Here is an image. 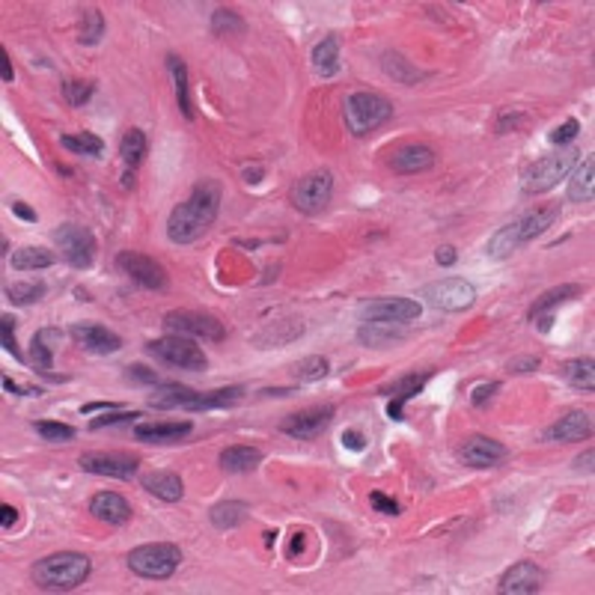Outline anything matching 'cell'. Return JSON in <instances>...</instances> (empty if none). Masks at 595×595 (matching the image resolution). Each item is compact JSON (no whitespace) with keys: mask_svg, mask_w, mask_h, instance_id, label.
<instances>
[{"mask_svg":"<svg viewBox=\"0 0 595 595\" xmlns=\"http://www.w3.org/2000/svg\"><path fill=\"white\" fill-rule=\"evenodd\" d=\"M221 200H224V191L217 182H200L197 187L191 191V197L185 202H179V206L170 211L167 217V239L173 244H191L197 241L202 233L209 230L211 224H215L217 211H221Z\"/></svg>","mask_w":595,"mask_h":595,"instance_id":"6da1fadb","label":"cell"},{"mask_svg":"<svg viewBox=\"0 0 595 595\" xmlns=\"http://www.w3.org/2000/svg\"><path fill=\"white\" fill-rule=\"evenodd\" d=\"M560 217V206H545V209H530L512 224L500 226L485 244V254L492 259H507L515 254L518 248H524L533 239H539L545 230H551L553 221Z\"/></svg>","mask_w":595,"mask_h":595,"instance_id":"7a4b0ae2","label":"cell"},{"mask_svg":"<svg viewBox=\"0 0 595 595\" xmlns=\"http://www.w3.org/2000/svg\"><path fill=\"white\" fill-rule=\"evenodd\" d=\"M93 572V562L89 557L78 551H60L51 553V557L39 560L34 566V581L42 590H75L80 586Z\"/></svg>","mask_w":595,"mask_h":595,"instance_id":"3957f363","label":"cell"},{"mask_svg":"<svg viewBox=\"0 0 595 595\" xmlns=\"http://www.w3.org/2000/svg\"><path fill=\"white\" fill-rule=\"evenodd\" d=\"M390 117H393V102L381 93H372V89L352 93L342 102V119H346V128L355 137H363L375 132V128H381Z\"/></svg>","mask_w":595,"mask_h":595,"instance_id":"277c9868","label":"cell"},{"mask_svg":"<svg viewBox=\"0 0 595 595\" xmlns=\"http://www.w3.org/2000/svg\"><path fill=\"white\" fill-rule=\"evenodd\" d=\"M179 562H182V551H179V545L170 542L141 545L128 553V568L146 581H167V577H173Z\"/></svg>","mask_w":595,"mask_h":595,"instance_id":"5b68a950","label":"cell"},{"mask_svg":"<svg viewBox=\"0 0 595 595\" xmlns=\"http://www.w3.org/2000/svg\"><path fill=\"white\" fill-rule=\"evenodd\" d=\"M581 152L577 149H560L553 155H545V158L533 161L524 176H521V191L524 194H545L551 191L553 185H560V179L568 176V170L577 164Z\"/></svg>","mask_w":595,"mask_h":595,"instance_id":"8992f818","label":"cell"},{"mask_svg":"<svg viewBox=\"0 0 595 595\" xmlns=\"http://www.w3.org/2000/svg\"><path fill=\"white\" fill-rule=\"evenodd\" d=\"M146 355H152L155 361H161L167 366H176V370H187V372H200V370H206V363H209V357L202 355L200 346H194V339L173 337V333L146 342Z\"/></svg>","mask_w":595,"mask_h":595,"instance_id":"52a82bcc","label":"cell"},{"mask_svg":"<svg viewBox=\"0 0 595 595\" xmlns=\"http://www.w3.org/2000/svg\"><path fill=\"white\" fill-rule=\"evenodd\" d=\"M420 298H426L429 307L444 309V313H464L477 304V289L464 277H444V280L426 283Z\"/></svg>","mask_w":595,"mask_h":595,"instance_id":"ba28073f","label":"cell"},{"mask_svg":"<svg viewBox=\"0 0 595 595\" xmlns=\"http://www.w3.org/2000/svg\"><path fill=\"white\" fill-rule=\"evenodd\" d=\"M164 331L173 337H187V339H211L221 342L226 337L224 322H217L209 313H194V309H173L164 316Z\"/></svg>","mask_w":595,"mask_h":595,"instance_id":"9c48e42d","label":"cell"},{"mask_svg":"<svg viewBox=\"0 0 595 595\" xmlns=\"http://www.w3.org/2000/svg\"><path fill=\"white\" fill-rule=\"evenodd\" d=\"M331 194H333V173L331 170H316V173H307L292 185L289 202L298 211H304V215H319L331 202Z\"/></svg>","mask_w":595,"mask_h":595,"instance_id":"30bf717a","label":"cell"},{"mask_svg":"<svg viewBox=\"0 0 595 595\" xmlns=\"http://www.w3.org/2000/svg\"><path fill=\"white\" fill-rule=\"evenodd\" d=\"M54 244L60 248L63 259L78 268V271H87L89 265H93L95 259V239L93 233L87 230V226H78V224H63L57 226V230L51 233Z\"/></svg>","mask_w":595,"mask_h":595,"instance_id":"8fae6325","label":"cell"},{"mask_svg":"<svg viewBox=\"0 0 595 595\" xmlns=\"http://www.w3.org/2000/svg\"><path fill=\"white\" fill-rule=\"evenodd\" d=\"M119 274H126L128 280H134L137 286L149 289V292H164L167 289V271L161 263H155L152 256L134 254V250H122L117 256Z\"/></svg>","mask_w":595,"mask_h":595,"instance_id":"7c38bea8","label":"cell"},{"mask_svg":"<svg viewBox=\"0 0 595 595\" xmlns=\"http://www.w3.org/2000/svg\"><path fill=\"white\" fill-rule=\"evenodd\" d=\"M137 455H128V453H104V450H95V453H84L80 455V468L87 470V474H95V477H113V479H132L137 474Z\"/></svg>","mask_w":595,"mask_h":595,"instance_id":"4fadbf2b","label":"cell"},{"mask_svg":"<svg viewBox=\"0 0 595 595\" xmlns=\"http://www.w3.org/2000/svg\"><path fill=\"white\" fill-rule=\"evenodd\" d=\"M423 307L411 298H378L361 307V316L366 322H393V324H408L420 319Z\"/></svg>","mask_w":595,"mask_h":595,"instance_id":"5bb4252c","label":"cell"},{"mask_svg":"<svg viewBox=\"0 0 595 595\" xmlns=\"http://www.w3.org/2000/svg\"><path fill=\"white\" fill-rule=\"evenodd\" d=\"M333 405H324V408H313V411H301V414H289L286 420L280 423V431L295 441H313L319 438L324 429L333 423Z\"/></svg>","mask_w":595,"mask_h":595,"instance_id":"9a60e30c","label":"cell"},{"mask_svg":"<svg viewBox=\"0 0 595 595\" xmlns=\"http://www.w3.org/2000/svg\"><path fill=\"white\" fill-rule=\"evenodd\" d=\"M69 337L75 339L78 346L84 348V352H93V355H117L122 348L119 333L108 331L99 322H78V324H72Z\"/></svg>","mask_w":595,"mask_h":595,"instance_id":"2e32d148","label":"cell"},{"mask_svg":"<svg viewBox=\"0 0 595 595\" xmlns=\"http://www.w3.org/2000/svg\"><path fill=\"white\" fill-rule=\"evenodd\" d=\"M63 342V331L60 328H42L34 333V339H30V366H34V372L45 375L48 381H66L63 375H54V355L57 348H60Z\"/></svg>","mask_w":595,"mask_h":595,"instance_id":"e0dca14e","label":"cell"},{"mask_svg":"<svg viewBox=\"0 0 595 595\" xmlns=\"http://www.w3.org/2000/svg\"><path fill=\"white\" fill-rule=\"evenodd\" d=\"M542 581H545V572L536 562L530 560H521L515 562L512 568L500 575V584H497V592L500 595H533L542 590Z\"/></svg>","mask_w":595,"mask_h":595,"instance_id":"ac0fdd59","label":"cell"},{"mask_svg":"<svg viewBox=\"0 0 595 595\" xmlns=\"http://www.w3.org/2000/svg\"><path fill=\"white\" fill-rule=\"evenodd\" d=\"M431 378V372H411V375H402V378H396L393 385L385 387L381 393L390 396V405H387V417L390 420H402L405 417V402L414 399L417 393H423V387H426V381Z\"/></svg>","mask_w":595,"mask_h":595,"instance_id":"d6986e66","label":"cell"},{"mask_svg":"<svg viewBox=\"0 0 595 595\" xmlns=\"http://www.w3.org/2000/svg\"><path fill=\"white\" fill-rule=\"evenodd\" d=\"M507 459V446L500 441H494V438H485V435H474L468 438L462 446V462L468 464V468H494V464H500Z\"/></svg>","mask_w":595,"mask_h":595,"instance_id":"ffe728a7","label":"cell"},{"mask_svg":"<svg viewBox=\"0 0 595 595\" xmlns=\"http://www.w3.org/2000/svg\"><path fill=\"white\" fill-rule=\"evenodd\" d=\"M431 164H435V149L426 143H405L390 155V170L402 176L423 173V170H429Z\"/></svg>","mask_w":595,"mask_h":595,"instance_id":"44dd1931","label":"cell"},{"mask_svg":"<svg viewBox=\"0 0 595 595\" xmlns=\"http://www.w3.org/2000/svg\"><path fill=\"white\" fill-rule=\"evenodd\" d=\"M89 515L95 521H102V524H111V527H122L128 524V518H132V507H128V500L117 492H99L89 500Z\"/></svg>","mask_w":595,"mask_h":595,"instance_id":"7402d4cb","label":"cell"},{"mask_svg":"<svg viewBox=\"0 0 595 595\" xmlns=\"http://www.w3.org/2000/svg\"><path fill=\"white\" fill-rule=\"evenodd\" d=\"M197 390L185 387V385H173V381H167V385H155L149 399H146V405L155 411H176V408H185L191 411L194 402H197Z\"/></svg>","mask_w":595,"mask_h":595,"instance_id":"603a6c76","label":"cell"},{"mask_svg":"<svg viewBox=\"0 0 595 595\" xmlns=\"http://www.w3.org/2000/svg\"><path fill=\"white\" fill-rule=\"evenodd\" d=\"M592 435V414L590 411H568L545 431L548 441H586Z\"/></svg>","mask_w":595,"mask_h":595,"instance_id":"cb8c5ba5","label":"cell"},{"mask_svg":"<svg viewBox=\"0 0 595 595\" xmlns=\"http://www.w3.org/2000/svg\"><path fill=\"white\" fill-rule=\"evenodd\" d=\"M191 423H134V438L146 444H170L179 441V438L191 435Z\"/></svg>","mask_w":595,"mask_h":595,"instance_id":"d4e9b609","label":"cell"},{"mask_svg":"<svg viewBox=\"0 0 595 595\" xmlns=\"http://www.w3.org/2000/svg\"><path fill=\"white\" fill-rule=\"evenodd\" d=\"M141 485L149 494L158 497V500H164V503L182 500V494H185L182 477L173 474V470H152V474H143L141 477Z\"/></svg>","mask_w":595,"mask_h":595,"instance_id":"484cf974","label":"cell"},{"mask_svg":"<svg viewBox=\"0 0 595 595\" xmlns=\"http://www.w3.org/2000/svg\"><path fill=\"white\" fill-rule=\"evenodd\" d=\"M357 339L370 348H387L393 342L405 339V328L393 322H363V328L357 331Z\"/></svg>","mask_w":595,"mask_h":595,"instance_id":"4316f807","label":"cell"},{"mask_svg":"<svg viewBox=\"0 0 595 595\" xmlns=\"http://www.w3.org/2000/svg\"><path fill=\"white\" fill-rule=\"evenodd\" d=\"M581 295H584V286H581V283H562V286H553V289L545 292L542 298H536V304L530 307L527 319L533 322L536 316L553 313V309H557L560 304H566V301H575V298H581Z\"/></svg>","mask_w":595,"mask_h":595,"instance_id":"83f0119b","label":"cell"},{"mask_svg":"<svg viewBox=\"0 0 595 595\" xmlns=\"http://www.w3.org/2000/svg\"><path fill=\"white\" fill-rule=\"evenodd\" d=\"M259 462H263V450H259V446L239 444V446H226L221 453V468L230 470V474H250V470L259 468Z\"/></svg>","mask_w":595,"mask_h":595,"instance_id":"f1b7e54d","label":"cell"},{"mask_svg":"<svg viewBox=\"0 0 595 595\" xmlns=\"http://www.w3.org/2000/svg\"><path fill=\"white\" fill-rule=\"evenodd\" d=\"M595 194V158L586 155L581 164L575 167L572 179H568V200L572 202H590Z\"/></svg>","mask_w":595,"mask_h":595,"instance_id":"f546056e","label":"cell"},{"mask_svg":"<svg viewBox=\"0 0 595 595\" xmlns=\"http://www.w3.org/2000/svg\"><path fill=\"white\" fill-rule=\"evenodd\" d=\"M381 66H385V72L390 78L399 80V84H405V87H417L423 78H429V72H420L411 60H405V57L396 54V51H387L385 57H381Z\"/></svg>","mask_w":595,"mask_h":595,"instance_id":"4dcf8cb0","label":"cell"},{"mask_svg":"<svg viewBox=\"0 0 595 595\" xmlns=\"http://www.w3.org/2000/svg\"><path fill=\"white\" fill-rule=\"evenodd\" d=\"M167 69L173 75V87H176V102L179 111H182L185 119H194V104H191V89H187V66L182 63V57L170 54L167 57Z\"/></svg>","mask_w":595,"mask_h":595,"instance_id":"1f68e13d","label":"cell"},{"mask_svg":"<svg viewBox=\"0 0 595 595\" xmlns=\"http://www.w3.org/2000/svg\"><path fill=\"white\" fill-rule=\"evenodd\" d=\"M313 69L322 78H333L339 72V39L328 36L313 48Z\"/></svg>","mask_w":595,"mask_h":595,"instance_id":"d6a6232c","label":"cell"},{"mask_svg":"<svg viewBox=\"0 0 595 595\" xmlns=\"http://www.w3.org/2000/svg\"><path fill=\"white\" fill-rule=\"evenodd\" d=\"M54 263H57V254L45 248H19L12 254L15 271H42V268H51Z\"/></svg>","mask_w":595,"mask_h":595,"instance_id":"836d02e7","label":"cell"},{"mask_svg":"<svg viewBox=\"0 0 595 595\" xmlns=\"http://www.w3.org/2000/svg\"><path fill=\"white\" fill-rule=\"evenodd\" d=\"M560 372H562V378H566L572 387L592 393V387H595V363H592V357H577V361L562 363Z\"/></svg>","mask_w":595,"mask_h":595,"instance_id":"e575fe53","label":"cell"},{"mask_svg":"<svg viewBox=\"0 0 595 595\" xmlns=\"http://www.w3.org/2000/svg\"><path fill=\"white\" fill-rule=\"evenodd\" d=\"M209 518L217 530H233L248 521V507H244L241 500H224L217 503V507H211Z\"/></svg>","mask_w":595,"mask_h":595,"instance_id":"d590c367","label":"cell"},{"mask_svg":"<svg viewBox=\"0 0 595 595\" xmlns=\"http://www.w3.org/2000/svg\"><path fill=\"white\" fill-rule=\"evenodd\" d=\"M146 152H149V141H146V134L141 132V128H128L119 141V155H122V161H126V167L134 170L146 158Z\"/></svg>","mask_w":595,"mask_h":595,"instance_id":"8d00e7d4","label":"cell"},{"mask_svg":"<svg viewBox=\"0 0 595 595\" xmlns=\"http://www.w3.org/2000/svg\"><path fill=\"white\" fill-rule=\"evenodd\" d=\"M244 396V387H221L211 390V393H200L197 402H194L191 411H209V408H226V405H235Z\"/></svg>","mask_w":595,"mask_h":595,"instance_id":"74e56055","label":"cell"},{"mask_svg":"<svg viewBox=\"0 0 595 595\" xmlns=\"http://www.w3.org/2000/svg\"><path fill=\"white\" fill-rule=\"evenodd\" d=\"M60 146L63 149H69L72 155H102L104 141L95 134H89V132H80V134H63Z\"/></svg>","mask_w":595,"mask_h":595,"instance_id":"f35d334b","label":"cell"},{"mask_svg":"<svg viewBox=\"0 0 595 595\" xmlns=\"http://www.w3.org/2000/svg\"><path fill=\"white\" fill-rule=\"evenodd\" d=\"M6 298H10L12 304H19V307L36 304V301H42V298H45V283H42V280L12 283V286H6Z\"/></svg>","mask_w":595,"mask_h":595,"instance_id":"ab89813d","label":"cell"},{"mask_svg":"<svg viewBox=\"0 0 595 595\" xmlns=\"http://www.w3.org/2000/svg\"><path fill=\"white\" fill-rule=\"evenodd\" d=\"M244 19L235 10H215L211 15V34L215 36H239L244 34Z\"/></svg>","mask_w":595,"mask_h":595,"instance_id":"60d3db41","label":"cell"},{"mask_svg":"<svg viewBox=\"0 0 595 595\" xmlns=\"http://www.w3.org/2000/svg\"><path fill=\"white\" fill-rule=\"evenodd\" d=\"M102 36H104V19H102V12L95 10V6H87V10H84V19H80L78 42H80V45H95Z\"/></svg>","mask_w":595,"mask_h":595,"instance_id":"b9f144b4","label":"cell"},{"mask_svg":"<svg viewBox=\"0 0 595 595\" xmlns=\"http://www.w3.org/2000/svg\"><path fill=\"white\" fill-rule=\"evenodd\" d=\"M292 375H295L298 381H319L328 375V357L322 355H309L304 361H298L292 366Z\"/></svg>","mask_w":595,"mask_h":595,"instance_id":"7bdbcfd3","label":"cell"},{"mask_svg":"<svg viewBox=\"0 0 595 595\" xmlns=\"http://www.w3.org/2000/svg\"><path fill=\"white\" fill-rule=\"evenodd\" d=\"M93 93H95L93 80H66V84H63V95H66L72 108H84V104L93 99Z\"/></svg>","mask_w":595,"mask_h":595,"instance_id":"ee69618b","label":"cell"},{"mask_svg":"<svg viewBox=\"0 0 595 595\" xmlns=\"http://www.w3.org/2000/svg\"><path fill=\"white\" fill-rule=\"evenodd\" d=\"M36 431L45 441H72L75 438V429L66 423H36Z\"/></svg>","mask_w":595,"mask_h":595,"instance_id":"f6af8a7d","label":"cell"},{"mask_svg":"<svg viewBox=\"0 0 595 595\" xmlns=\"http://www.w3.org/2000/svg\"><path fill=\"white\" fill-rule=\"evenodd\" d=\"M0 331H4V348H6V355H12L15 361L24 363V355H21L19 342H15V319H12V316H0Z\"/></svg>","mask_w":595,"mask_h":595,"instance_id":"bcb514c9","label":"cell"},{"mask_svg":"<svg viewBox=\"0 0 595 595\" xmlns=\"http://www.w3.org/2000/svg\"><path fill=\"white\" fill-rule=\"evenodd\" d=\"M137 417H141V414L137 411H108L104 414V417H95L93 423H89V429L93 431H99V429H108V426H119V423H137Z\"/></svg>","mask_w":595,"mask_h":595,"instance_id":"7dc6e473","label":"cell"},{"mask_svg":"<svg viewBox=\"0 0 595 595\" xmlns=\"http://www.w3.org/2000/svg\"><path fill=\"white\" fill-rule=\"evenodd\" d=\"M577 132H581V122H577L575 117H568L566 122H562V126H557V128H553L548 141H551L553 146H566L568 141H575V137H577Z\"/></svg>","mask_w":595,"mask_h":595,"instance_id":"c3c4849f","label":"cell"},{"mask_svg":"<svg viewBox=\"0 0 595 595\" xmlns=\"http://www.w3.org/2000/svg\"><path fill=\"white\" fill-rule=\"evenodd\" d=\"M126 378L128 381H134V385H161L158 381V375H155V370H146L143 363H134V366H128L126 370Z\"/></svg>","mask_w":595,"mask_h":595,"instance_id":"681fc988","label":"cell"},{"mask_svg":"<svg viewBox=\"0 0 595 595\" xmlns=\"http://www.w3.org/2000/svg\"><path fill=\"white\" fill-rule=\"evenodd\" d=\"M370 503L375 512H381V515H399V503L393 500V497L381 494V492H372L370 494Z\"/></svg>","mask_w":595,"mask_h":595,"instance_id":"f907efd6","label":"cell"},{"mask_svg":"<svg viewBox=\"0 0 595 595\" xmlns=\"http://www.w3.org/2000/svg\"><path fill=\"white\" fill-rule=\"evenodd\" d=\"M497 390H500V381H488V385H479L474 393H470V402H474V408H483V405L497 393Z\"/></svg>","mask_w":595,"mask_h":595,"instance_id":"816d5d0a","label":"cell"},{"mask_svg":"<svg viewBox=\"0 0 595 595\" xmlns=\"http://www.w3.org/2000/svg\"><path fill=\"white\" fill-rule=\"evenodd\" d=\"M533 370H539V357H536V355L512 357V361H509V372H533Z\"/></svg>","mask_w":595,"mask_h":595,"instance_id":"f5cc1de1","label":"cell"},{"mask_svg":"<svg viewBox=\"0 0 595 595\" xmlns=\"http://www.w3.org/2000/svg\"><path fill=\"white\" fill-rule=\"evenodd\" d=\"M342 446H346V450L361 453V450H366V438L357 429H346L342 431Z\"/></svg>","mask_w":595,"mask_h":595,"instance_id":"db71d44e","label":"cell"},{"mask_svg":"<svg viewBox=\"0 0 595 595\" xmlns=\"http://www.w3.org/2000/svg\"><path fill=\"white\" fill-rule=\"evenodd\" d=\"M10 209H12V215H15V217H21V221H27V224H36V217H39V215H36L34 209L27 206V202H21V200H12V202H10Z\"/></svg>","mask_w":595,"mask_h":595,"instance_id":"11a10c76","label":"cell"},{"mask_svg":"<svg viewBox=\"0 0 595 595\" xmlns=\"http://www.w3.org/2000/svg\"><path fill=\"white\" fill-rule=\"evenodd\" d=\"M0 524H4V530H12L19 524V509L10 507V503H4V507H0Z\"/></svg>","mask_w":595,"mask_h":595,"instance_id":"9f6ffc18","label":"cell"},{"mask_svg":"<svg viewBox=\"0 0 595 595\" xmlns=\"http://www.w3.org/2000/svg\"><path fill=\"white\" fill-rule=\"evenodd\" d=\"M4 387L15 396H42V390L39 387H21V385H15L12 378H4Z\"/></svg>","mask_w":595,"mask_h":595,"instance_id":"6f0895ef","label":"cell"},{"mask_svg":"<svg viewBox=\"0 0 595 595\" xmlns=\"http://www.w3.org/2000/svg\"><path fill=\"white\" fill-rule=\"evenodd\" d=\"M435 259H438V265L441 268H450V265H455V248H450V244H444V248H438V254H435Z\"/></svg>","mask_w":595,"mask_h":595,"instance_id":"680465c9","label":"cell"},{"mask_svg":"<svg viewBox=\"0 0 595 595\" xmlns=\"http://www.w3.org/2000/svg\"><path fill=\"white\" fill-rule=\"evenodd\" d=\"M0 72H4V80H6V84H10V80L15 78L12 63H10V54H6V48H0Z\"/></svg>","mask_w":595,"mask_h":595,"instance_id":"91938a15","label":"cell"},{"mask_svg":"<svg viewBox=\"0 0 595 595\" xmlns=\"http://www.w3.org/2000/svg\"><path fill=\"white\" fill-rule=\"evenodd\" d=\"M119 405L117 402H93V405H84L80 414H93V411H117Z\"/></svg>","mask_w":595,"mask_h":595,"instance_id":"94428289","label":"cell"},{"mask_svg":"<svg viewBox=\"0 0 595 595\" xmlns=\"http://www.w3.org/2000/svg\"><path fill=\"white\" fill-rule=\"evenodd\" d=\"M259 176H263V170H259V167L244 170V182H248V185H256V182H259Z\"/></svg>","mask_w":595,"mask_h":595,"instance_id":"6125c7cd","label":"cell"}]
</instances>
